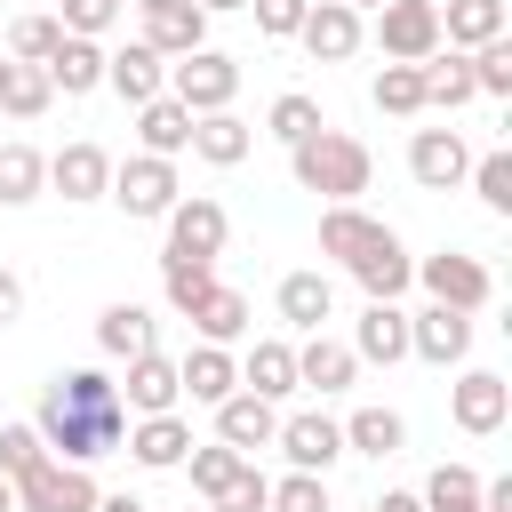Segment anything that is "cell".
Segmentation results:
<instances>
[{
    "label": "cell",
    "mask_w": 512,
    "mask_h": 512,
    "mask_svg": "<svg viewBox=\"0 0 512 512\" xmlns=\"http://www.w3.org/2000/svg\"><path fill=\"white\" fill-rule=\"evenodd\" d=\"M40 448L56 464H96L128 440V408H120V384L104 368H56L48 392H40V416H32Z\"/></svg>",
    "instance_id": "6da1fadb"
},
{
    "label": "cell",
    "mask_w": 512,
    "mask_h": 512,
    "mask_svg": "<svg viewBox=\"0 0 512 512\" xmlns=\"http://www.w3.org/2000/svg\"><path fill=\"white\" fill-rule=\"evenodd\" d=\"M320 256H336V264L368 288V304H400V288L416 280V256L400 248V232H392V224H376L360 200L320 216Z\"/></svg>",
    "instance_id": "7a4b0ae2"
},
{
    "label": "cell",
    "mask_w": 512,
    "mask_h": 512,
    "mask_svg": "<svg viewBox=\"0 0 512 512\" xmlns=\"http://www.w3.org/2000/svg\"><path fill=\"white\" fill-rule=\"evenodd\" d=\"M288 176H296L304 192H320L328 208H352V200L368 192L376 160H368L360 136H344V128H312L304 144H288Z\"/></svg>",
    "instance_id": "3957f363"
},
{
    "label": "cell",
    "mask_w": 512,
    "mask_h": 512,
    "mask_svg": "<svg viewBox=\"0 0 512 512\" xmlns=\"http://www.w3.org/2000/svg\"><path fill=\"white\" fill-rule=\"evenodd\" d=\"M168 96L200 120V112H232V96H240V64L224 56V48H192V56H176L168 64Z\"/></svg>",
    "instance_id": "277c9868"
},
{
    "label": "cell",
    "mask_w": 512,
    "mask_h": 512,
    "mask_svg": "<svg viewBox=\"0 0 512 512\" xmlns=\"http://www.w3.org/2000/svg\"><path fill=\"white\" fill-rule=\"evenodd\" d=\"M104 200H120V216H144V224H160L176 200H184V184H176V160H152V152H128V160H112V192Z\"/></svg>",
    "instance_id": "5b68a950"
},
{
    "label": "cell",
    "mask_w": 512,
    "mask_h": 512,
    "mask_svg": "<svg viewBox=\"0 0 512 512\" xmlns=\"http://www.w3.org/2000/svg\"><path fill=\"white\" fill-rule=\"evenodd\" d=\"M416 280H424V296L448 304V312H488V296H496V272H488L480 256H464V248L416 256Z\"/></svg>",
    "instance_id": "8992f818"
},
{
    "label": "cell",
    "mask_w": 512,
    "mask_h": 512,
    "mask_svg": "<svg viewBox=\"0 0 512 512\" xmlns=\"http://www.w3.org/2000/svg\"><path fill=\"white\" fill-rule=\"evenodd\" d=\"M160 224H168V248H160V256H192V264H216L224 240H232V216H224V200H208V192H184Z\"/></svg>",
    "instance_id": "52a82bcc"
},
{
    "label": "cell",
    "mask_w": 512,
    "mask_h": 512,
    "mask_svg": "<svg viewBox=\"0 0 512 512\" xmlns=\"http://www.w3.org/2000/svg\"><path fill=\"white\" fill-rule=\"evenodd\" d=\"M376 48H384V64H424V56H440V8H432V0H384V8H376Z\"/></svg>",
    "instance_id": "ba28073f"
},
{
    "label": "cell",
    "mask_w": 512,
    "mask_h": 512,
    "mask_svg": "<svg viewBox=\"0 0 512 512\" xmlns=\"http://www.w3.org/2000/svg\"><path fill=\"white\" fill-rule=\"evenodd\" d=\"M96 496H104L96 472L88 464H56V456L16 480V512H96Z\"/></svg>",
    "instance_id": "9c48e42d"
},
{
    "label": "cell",
    "mask_w": 512,
    "mask_h": 512,
    "mask_svg": "<svg viewBox=\"0 0 512 512\" xmlns=\"http://www.w3.org/2000/svg\"><path fill=\"white\" fill-rule=\"evenodd\" d=\"M448 416H456V432L496 440V432H504V416H512V384H504L496 368H464V376L448 384Z\"/></svg>",
    "instance_id": "30bf717a"
},
{
    "label": "cell",
    "mask_w": 512,
    "mask_h": 512,
    "mask_svg": "<svg viewBox=\"0 0 512 512\" xmlns=\"http://www.w3.org/2000/svg\"><path fill=\"white\" fill-rule=\"evenodd\" d=\"M464 352H472V312H448V304L408 312V360H424V368H464Z\"/></svg>",
    "instance_id": "8fae6325"
},
{
    "label": "cell",
    "mask_w": 512,
    "mask_h": 512,
    "mask_svg": "<svg viewBox=\"0 0 512 512\" xmlns=\"http://www.w3.org/2000/svg\"><path fill=\"white\" fill-rule=\"evenodd\" d=\"M272 448L288 456V472H320V480H328V464L344 456V424H336V416H320V408H312V416H280Z\"/></svg>",
    "instance_id": "7c38bea8"
},
{
    "label": "cell",
    "mask_w": 512,
    "mask_h": 512,
    "mask_svg": "<svg viewBox=\"0 0 512 512\" xmlns=\"http://www.w3.org/2000/svg\"><path fill=\"white\" fill-rule=\"evenodd\" d=\"M296 40H304V56H312V64H344V56H360L368 24H360L344 0H312V8H304V24H296Z\"/></svg>",
    "instance_id": "4fadbf2b"
},
{
    "label": "cell",
    "mask_w": 512,
    "mask_h": 512,
    "mask_svg": "<svg viewBox=\"0 0 512 512\" xmlns=\"http://www.w3.org/2000/svg\"><path fill=\"white\" fill-rule=\"evenodd\" d=\"M408 176H416L424 192H456V184L472 176L464 136H456V128H416V136H408Z\"/></svg>",
    "instance_id": "5bb4252c"
},
{
    "label": "cell",
    "mask_w": 512,
    "mask_h": 512,
    "mask_svg": "<svg viewBox=\"0 0 512 512\" xmlns=\"http://www.w3.org/2000/svg\"><path fill=\"white\" fill-rule=\"evenodd\" d=\"M48 192H64L72 208L104 200V192H112V152H104V144H88V136H80V144H64V152L48 160Z\"/></svg>",
    "instance_id": "9a60e30c"
},
{
    "label": "cell",
    "mask_w": 512,
    "mask_h": 512,
    "mask_svg": "<svg viewBox=\"0 0 512 512\" xmlns=\"http://www.w3.org/2000/svg\"><path fill=\"white\" fill-rule=\"evenodd\" d=\"M104 88L136 112V104H152V96H168V64L144 48V40H128V48H104Z\"/></svg>",
    "instance_id": "2e32d148"
},
{
    "label": "cell",
    "mask_w": 512,
    "mask_h": 512,
    "mask_svg": "<svg viewBox=\"0 0 512 512\" xmlns=\"http://www.w3.org/2000/svg\"><path fill=\"white\" fill-rule=\"evenodd\" d=\"M184 384H176V360L168 352H136L128 360V384H120V408L128 416H176Z\"/></svg>",
    "instance_id": "e0dca14e"
},
{
    "label": "cell",
    "mask_w": 512,
    "mask_h": 512,
    "mask_svg": "<svg viewBox=\"0 0 512 512\" xmlns=\"http://www.w3.org/2000/svg\"><path fill=\"white\" fill-rule=\"evenodd\" d=\"M352 360L400 368V360H408V312H400V304H360V320H352Z\"/></svg>",
    "instance_id": "ac0fdd59"
},
{
    "label": "cell",
    "mask_w": 512,
    "mask_h": 512,
    "mask_svg": "<svg viewBox=\"0 0 512 512\" xmlns=\"http://www.w3.org/2000/svg\"><path fill=\"white\" fill-rule=\"evenodd\" d=\"M352 376H360V360H352V344H336V336H304L296 344V392H352Z\"/></svg>",
    "instance_id": "d6986e66"
},
{
    "label": "cell",
    "mask_w": 512,
    "mask_h": 512,
    "mask_svg": "<svg viewBox=\"0 0 512 512\" xmlns=\"http://www.w3.org/2000/svg\"><path fill=\"white\" fill-rule=\"evenodd\" d=\"M176 384H184V400L216 408V400H232V392H240V360H232L224 344H192V352L176 360Z\"/></svg>",
    "instance_id": "ffe728a7"
},
{
    "label": "cell",
    "mask_w": 512,
    "mask_h": 512,
    "mask_svg": "<svg viewBox=\"0 0 512 512\" xmlns=\"http://www.w3.org/2000/svg\"><path fill=\"white\" fill-rule=\"evenodd\" d=\"M272 432H280V408H272V400H256V392L216 400V440H224V448L256 456V448H272Z\"/></svg>",
    "instance_id": "44dd1931"
},
{
    "label": "cell",
    "mask_w": 512,
    "mask_h": 512,
    "mask_svg": "<svg viewBox=\"0 0 512 512\" xmlns=\"http://www.w3.org/2000/svg\"><path fill=\"white\" fill-rule=\"evenodd\" d=\"M504 24H512L504 0H440V48H456V56L504 40Z\"/></svg>",
    "instance_id": "7402d4cb"
},
{
    "label": "cell",
    "mask_w": 512,
    "mask_h": 512,
    "mask_svg": "<svg viewBox=\"0 0 512 512\" xmlns=\"http://www.w3.org/2000/svg\"><path fill=\"white\" fill-rule=\"evenodd\" d=\"M144 48H152L160 64H176V56L208 48V16H200L192 0H168V8H152V16H144Z\"/></svg>",
    "instance_id": "603a6c76"
},
{
    "label": "cell",
    "mask_w": 512,
    "mask_h": 512,
    "mask_svg": "<svg viewBox=\"0 0 512 512\" xmlns=\"http://www.w3.org/2000/svg\"><path fill=\"white\" fill-rule=\"evenodd\" d=\"M96 352H104V360H136V352H160V336H152V312H144L136 296L104 304V312H96Z\"/></svg>",
    "instance_id": "cb8c5ba5"
},
{
    "label": "cell",
    "mask_w": 512,
    "mask_h": 512,
    "mask_svg": "<svg viewBox=\"0 0 512 512\" xmlns=\"http://www.w3.org/2000/svg\"><path fill=\"white\" fill-rule=\"evenodd\" d=\"M128 456H136L144 472H176V464L192 456V424H184V416H136V424H128Z\"/></svg>",
    "instance_id": "d4e9b609"
},
{
    "label": "cell",
    "mask_w": 512,
    "mask_h": 512,
    "mask_svg": "<svg viewBox=\"0 0 512 512\" xmlns=\"http://www.w3.org/2000/svg\"><path fill=\"white\" fill-rule=\"evenodd\" d=\"M40 72H48L56 96H96V88H104V40H72V32H64Z\"/></svg>",
    "instance_id": "484cf974"
},
{
    "label": "cell",
    "mask_w": 512,
    "mask_h": 512,
    "mask_svg": "<svg viewBox=\"0 0 512 512\" xmlns=\"http://www.w3.org/2000/svg\"><path fill=\"white\" fill-rule=\"evenodd\" d=\"M240 392H256V400H288V392H296V344H288V336L248 344V360H240Z\"/></svg>",
    "instance_id": "4316f807"
},
{
    "label": "cell",
    "mask_w": 512,
    "mask_h": 512,
    "mask_svg": "<svg viewBox=\"0 0 512 512\" xmlns=\"http://www.w3.org/2000/svg\"><path fill=\"white\" fill-rule=\"evenodd\" d=\"M136 144H144L152 160H176V152H192V112H184L176 96H152V104H136Z\"/></svg>",
    "instance_id": "83f0119b"
},
{
    "label": "cell",
    "mask_w": 512,
    "mask_h": 512,
    "mask_svg": "<svg viewBox=\"0 0 512 512\" xmlns=\"http://www.w3.org/2000/svg\"><path fill=\"white\" fill-rule=\"evenodd\" d=\"M192 152H200L208 168H240V160L256 152V128H248L240 112H200V120H192Z\"/></svg>",
    "instance_id": "f1b7e54d"
},
{
    "label": "cell",
    "mask_w": 512,
    "mask_h": 512,
    "mask_svg": "<svg viewBox=\"0 0 512 512\" xmlns=\"http://www.w3.org/2000/svg\"><path fill=\"white\" fill-rule=\"evenodd\" d=\"M328 312H336L328 272H288V280H280V320H288L296 336H320V328H328Z\"/></svg>",
    "instance_id": "f546056e"
},
{
    "label": "cell",
    "mask_w": 512,
    "mask_h": 512,
    "mask_svg": "<svg viewBox=\"0 0 512 512\" xmlns=\"http://www.w3.org/2000/svg\"><path fill=\"white\" fill-rule=\"evenodd\" d=\"M400 448H408V416H400V408H352V416H344V456H376V464H384V456H400Z\"/></svg>",
    "instance_id": "4dcf8cb0"
},
{
    "label": "cell",
    "mask_w": 512,
    "mask_h": 512,
    "mask_svg": "<svg viewBox=\"0 0 512 512\" xmlns=\"http://www.w3.org/2000/svg\"><path fill=\"white\" fill-rule=\"evenodd\" d=\"M184 320H192V328H200V344H224V352H232V344H240V336H248V296H240V288H224V280H216V288H208V296H200V304H192V312H184Z\"/></svg>",
    "instance_id": "1f68e13d"
},
{
    "label": "cell",
    "mask_w": 512,
    "mask_h": 512,
    "mask_svg": "<svg viewBox=\"0 0 512 512\" xmlns=\"http://www.w3.org/2000/svg\"><path fill=\"white\" fill-rule=\"evenodd\" d=\"M416 72H424V112H456V104H472V96H480V88H472V56H456V48L424 56Z\"/></svg>",
    "instance_id": "d6a6232c"
},
{
    "label": "cell",
    "mask_w": 512,
    "mask_h": 512,
    "mask_svg": "<svg viewBox=\"0 0 512 512\" xmlns=\"http://www.w3.org/2000/svg\"><path fill=\"white\" fill-rule=\"evenodd\" d=\"M48 192V160L32 144H0V208H32Z\"/></svg>",
    "instance_id": "836d02e7"
},
{
    "label": "cell",
    "mask_w": 512,
    "mask_h": 512,
    "mask_svg": "<svg viewBox=\"0 0 512 512\" xmlns=\"http://www.w3.org/2000/svg\"><path fill=\"white\" fill-rule=\"evenodd\" d=\"M480 488H488V480H480L472 464H440V472L416 488V504H424V512H480Z\"/></svg>",
    "instance_id": "e575fe53"
},
{
    "label": "cell",
    "mask_w": 512,
    "mask_h": 512,
    "mask_svg": "<svg viewBox=\"0 0 512 512\" xmlns=\"http://www.w3.org/2000/svg\"><path fill=\"white\" fill-rule=\"evenodd\" d=\"M368 96H376V112L416 120V112H424V72H416V64H384V72L368 80Z\"/></svg>",
    "instance_id": "d590c367"
},
{
    "label": "cell",
    "mask_w": 512,
    "mask_h": 512,
    "mask_svg": "<svg viewBox=\"0 0 512 512\" xmlns=\"http://www.w3.org/2000/svg\"><path fill=\"white\" fill-rule=\"evenodd\" d=\"M240 464H256V456H240V448H224V440H208V448L192 440V456H184V472H192V488H200L208 504L232 488V472H240Z\"/></svg>",
    "instance_id": "8d00e7d4"
},
{
    "label": "cell",
    "mask_w": 512,
    "mask_h": 512,
    "mask_svg": "<svg viewBox=\"0 0 512 512\" xmlns=\"http://www.w3.org/2000/svg\"><path fill=\"white\" fill-rule=\"evenodd\" d=\"M56 104V88H48V72L40 64H8V88H0V112L8 120H40Z\"/></svg>",
    "instance_id": "74e56055"
},
{
    "label": "cell",
    "mask_w": 512,
    "mask_h": 512,
    "mask_svg": "<svg viewBox=\"0 0 512 512\" xmlns=\"http://www.w3.org/2000/svg\"><path fill=\"white\" fill-rule=\"evenodd\" d=\"M312 128H328V120H320V104H312L304 88H288V96H272V112H264V136H280V144H304Z\"/></svg>",
    "instance_id": "f35d334b"
},
{
    "label": "cell",
    "mask_w": 512,
    "mask_h": 512,
    "mask_svg": "<svg viewBox=\"0 0 512 512\" xmlns=\"http://www.w3.org/2000/svg\"><path fill=\"white\" fill-rule=\"evenodd\" d=\"M464 184L480 192V208H488V216H512V152H504V144H496V152H480Z\"/></svg>",
    "instance_id": "ab89813d"
},
{
    "label": "cell",
    "mask_w": 512,
    "mask_h": 512,
    "mask_svg": "<svg viewBox=\"0 0 512 512\" xmlns=\"http://www.w3.org/2000/svg\"><path fill=\"white\" fill-rule=\"evenodd\" d=\"M208 288H216V264H192V256H160V296H168L176 312H192Z\"/></svg>",
    "instance_id": "60d3db41"
},
{
    "label": "cell",
    "mask_w": 512,
    "mask_h": 512,
    "mask_svg": "<svg viewBox=\"0 0 512 512\" xmlns=\"http://www.w3.org/2000/svg\"><path fill=\"white\" fill-rule=\"evenodd\" d=\"M56 40H64L56 16H16V24H8V64H48Z\"/></svg>",
    "instance_id": "b9f144b4"
},
{
    "label": "cell",
    "mask_w": 512,
    "mask_h": 512,
    "mask_svg": "<svg viewBox=\"0 0 512 512\" xmlns=\"http://www.w3.org/2000/svg\"><path fill=\"white\" fill-rule=\"evenodd\" d=\"M120 8H128V0H64V8H56V24H64L72 40H104V32L120 24Z\"/></svg>",
    "instance_id": "7bdbcfd3"
},
{
    "label": "cell",
    "mask_w": 512,
    "mask_h": 512,
    "mask_svg": "<svg viewBox=\"0 0 512 512\" xmlns=\"http://www.w3.org/2000/svg\"><path fill=\"white\" fill-rule=\"evenodd\" d=\"M472 88H480V96H512V40L472 48Z\"/></svg>",
    "instance_id": "ee69618b"
},
{
    "label": "cell",
    "mask_w": 512,
    "mask_h": 512,
    "mask_svg": "<svg viewBox=\"0 0 512 512\" xmlns=\"http://www.w3.org/2000/svg\"><path fill=\"white\" fill-rule=\"evenodd\" d=\"M32 464H48L40 432H32V424H0V472H8V480H24Z\"/></svg>",
    "instance_id": "f6af8a7d"
},
{
    "label": "cell",
    "mask_w": 512,
    "mask_h": 512,
    "mask_svg": "<svg viewBox=\"0 0 512 512\" xmlns=\"http://www.w3.org/2000/svg\"><path fill=\"white\" fill-rule=\"evenodd\" d=\"M208 512H272V480H264L256 464H240V472H232V488H224Z\"/></svg>",
    "instance_id": "bcb514c9"
},
{
    "label": "cell",
    "mask_w": 512,
    "mask_h": 512,
    "mask_svg": "<svg viewBox=\"0 0 512 512\" xmlns=\"http://www.w3.org/2000/svg\"><path fill=\"white\" fill-rule=\"evenodd\" d=\"M272 512H328V480H320V472H288V480H272Z\"/></svg>",
    "instance_id": "7dc6e473"
},
{
    "label": "cell",
    "mask_w": 512,
    "mask_h": 512,
    "mask_svg": "<svg viewBox=\"0 0 512 512\" xmlns=\"http://www.w3.org/2000/svg\"><path fill=\"white\" fill-rule=\"evenodd\" d=\"M248 8H256V32L264 40H296V24H304L312 0H248Z\"/></svg>",
    "instance_id": "c3c4849f"
},
{
    "label": "cell",
    "mask_w": 512,
    "mask_h": 512,
    "mask_svg": "<svg viewBox=\"0 0 512 512\" xmlns=\"http://www.w3.org/2000/svg\"><path fill=\"white\" fill-rule=\"evenodd\" d=\"M16 320H24V280L0 264V328H16Z\"/></svg>",
    "instance_id": "681fc988"
},
{
    "label": "cell",
    "mask_w": 512,
    "mask_h": 512,
    "mask_svg": "<svg viewBox=\"0 0 512 512\" xmlns=\"http://www.w3.org/2000/svg\"><path fill=\"white\" fill-rule=\"evenodd\" d=\"M368 512H424V504H416V488H384Z\"/></svg>",
    "instance_id": "f907efd6"
},
{
    "label": "cell",
    "mask_w": 512,
    "mask_h": 512,
    "mask_svg": "<svg viewBox=\"0 0 512 512\" xmlns=\"http://www.w3.org/2000/svg\"><path fill=\"white\" fill-rule=\"evenodd\" d=\"M480 512H512V480H488L480 488Z\"/></svg>",
    "instance_id": "816d5d0a"
},
{
    "label": "cell",
    "mask_w": 512,
    "mask_h": 512,
    "mask_svg": "<svg viewBox=\"0 0 512 512\" xmlns=\"http://www.w3.org/2000/svg\"><path fill=\"white\" fill-rule=\"evenodd\" d=\"M96 512H152V504H136V496H96Z\"/></svg>",
    "instance_id": "f5cc1de1"
},
{
    "label": "cell",
    "mask_w": 512,
    "mask_h": 512,
    "mask_svg": "<svg viewBox=\"0 0 512 512\" xmlns=\"http://www.w3.org/2000/svg\"><path fill=\"white\" fill-rule=\"evenodd\" d=\"M200 16H232V8H248V0H192Z\"/></svg>",
    "instance_id": "db71d44e"
},
{
    "label": "cell",
    "mask_w": 512,
    "mask_h": 512,
    "mask_svg": "<svg viewBox=\"0 0 512 512\" xmlns=\"http://www.w3.org/2000/svg\"><path fill=\"white\" fill-rule=\"evenodd\" d=\"M0 512H16V480L8 472H0Z\"/></svg>",
    "instance_id": "11a10c76"
},
{
    "label": "cell",
    "mask_w": 512,
    "mask_h": 512,
    "mask_svg": "<svg viewBox=\"0 0 512 512\" xmlns=\"http://www.w3.org/2000/svg\"><path fill=\"white\" fill-rule=\"evenodd\" d=\"M344 8H352V16H368V8H384V0H344Z\"/></svg>",
    "instance_id": "9f6ffc18"
},
{
    "label": "cell",
    "mask_w": 512,
    "mask_h": 512,
    "mask_svg": "<svg viewBox=\"0 0 512 512\" xmlns=\"http://www.w3.org/2000/svg\"><path fill=\"white\" fill-rule=\"evenodd\" d=\"M128 8H144V16H152V8H168V0H128Z\"/></svg>",
    "instance_id": "6f0895ef"
},
{
    "label": "cell",
    "mask_w": 512,
    "mask_h": 512,
    "mask_svg": "<svg viewBox=\"0 0 512 512\" xmlns=\"http://www.w3.org/2000/svg\"><path fill=\"white\" fill-rule=\"evenodd\" d=\"M0 88H8V56H0Z\"/></svg>",
    "instance_id": "680465c9"
},
{
    "label": "cell",
    "mask_w": 512,
    "mask_h": 512,
    "mask_svg": "<svg viewBox=\"0 0 512 512\" xmlns=\"http://www.w3.org/2000/svg\"><path fill=\"white\" fill-rule=\"evenodd\" d=\"M432 8H440V0H432Z\"/></svg>",
    "instance_id": "91938a15"
}]
</instances>
